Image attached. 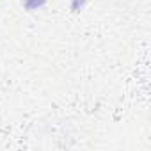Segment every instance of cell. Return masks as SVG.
I'll use <instances>...</instances> for the list:
<instances>
[{
	"mask_svg": "<svg viewBox=\"0 0 151 151\" xmlns=\"http://www.w3.org/2000/svg\"><path fill=\"white\" fill-rule=\"evenodd\" d=\"M45 2H46V0H25V7H27L29 11H32V9L41 7Z\"/></svg>",
	"mask_w": 151,
	"mask_h": 151,
	"instance_id": "1",
	"label": "cell"
}]
</instances>
